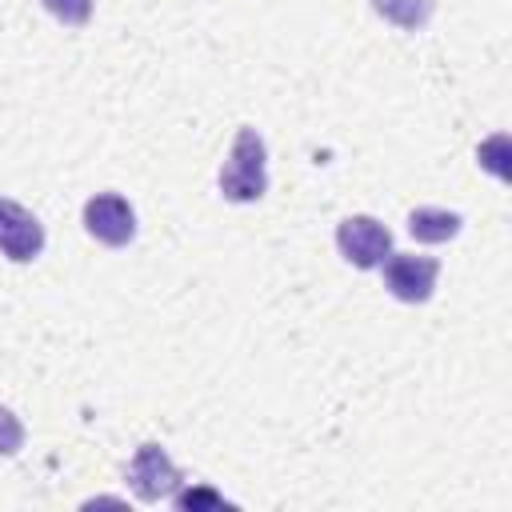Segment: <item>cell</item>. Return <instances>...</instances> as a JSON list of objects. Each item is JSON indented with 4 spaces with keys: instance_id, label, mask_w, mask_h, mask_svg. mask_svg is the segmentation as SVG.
<instances>
[{
    "instance_id": "obj_6",
    "label": "cell",
    "mask_w": 512,
    "mask_h": 512,
    "mask_svg": "<svg viewBox=\"0 0 512 512\" xmlns=\"http://www.w3.org/2000/svg\"><path fill=\"white\" fill-rule=\"evenodd\" d=\"M0 252L16 264H28L44 252V224L16 200L0 196Z\"/></svg>"
},
{
    "instance_id": "obj_4",
    "label": "cell",
    "mask_w": 512,
    "mask_h": 512,
    "mask_svg": "<svg viewBox=\"0 0 512 512\" xmlns=\"http://www.w3.org/2000/svg\"><path fill=\"white\" fill-rule=\"evenodd\" d=\"M128 488L144 504L168 500L180 488V468L168 460V452L160 444H140L136 456H132V464H128Z\"/></svg>"
},
{
    "instance_id": "obj_2",
    "label": "cell",
    "mask_w": 512,
    "mask_h": 512,
    "mask_svg": "<svg viewBox=\"0 0 512 512\" xmlns=\"http://www.w3.org/2000/svg\"><path fill=\"white\" fill-rule=\"evenodd\" d=\"M336 248L356 268H380L392 252V232L372 216H348L336 224Z\"/></svg>"
},
{
    "instance_id": "obj_12",
    "label": "cell",
    "mask_w": 512,
    "mask_h": 512,
    "mask_svg": "<svg viewBox=\"0 0 512 512\" xmlns=\"http://www.w3.org/2000/svg\"><path fill=\"white\" fill-rule=\"evenodd\" d=\"M500 152H504V136H496V140H492V144H488V148H484L480 156H500ZM484 164H488V168H492L496 176H504V168H500V160H484Z\"/></svg>"
},
{
    "instance_id": "obj_3",
    "label": "cell",
    "mask_w": 512,
    "mask_h": 512,
    "mask_svg": "<svg viewBox=\"0 0 512 512\" xmlns=\"http://www.w3.org/2000/svg\"><path fill=\"white\" fill-rule=\"evenodd\" d=\"M380 268H384V288L404 304H424L440 276V264L432 256H412V252H388Z\"/></svg>"
},
{
    "instance_id": "obj_9",
    "label": "cell",
    "mask_w": 512,
    "mask_h": 512,
    "mask_svg": "<svg viewBox=\"0 0 512 512\" xmlns=\"http://www.w3.org/2000/svg\"><path fill=\"white\" fill-rule=\"evenodd\" d=\"M60 24H68V28H80V24H88V16H92V0H40Z\"/></svg>"
},
{
    "instance_id": "obj_7",
    "label": "cell",
    "mask_w": 512,
    "mask_h": 512,
    "mask_svg": "<svg viewBox=\"0 0 512 512\" xmlns=\"http://www.w3.org/2000/svg\"><path fill=\"white\" fill-rule=\"evenodd\" d=\"M408 232L420 244H444V240H452L460 232V216L448 212V208H416L408 216Z\"/></svg>"
},
{
    "instance_id": "obj_1",
    "label": "cell",
    "mask_w": 512,
    "mask_h": 512,
    "mask_svg": "<svg viewBox=\"0 0 512 512\" xmlns=\"http://www.w3.org/2000/svg\"><path fill=\"white\" fill-rule=\"evenodd\" d=\"M268 152L256 128H240L232 140V152L220 168V192L232 204H252L268 192Z\"/></svg>"
},
{
    "instance_id": "obj_5",
    "label": "cell",
    "mask_w": 512,
    "mask_h": 512,
    "mask_svg": "<svg viewBox=\"0 0 512 512\" xmlns=\"http://www.w3.org/2000/svg\"><path fill=\"white\" fill-rule=\"evenodd\" d=\"M84 228L88 236H96L100 244L108 248H124L132 236H136V212L124 196L116 192H100L84 204Z\"/></svg>"
},
{
    "instance_id": "obj_10",
    "label": "cell",
    "mask_w": 512,
    "mask_h": 512,
    "mask_svg": "<svg viewBox=\"0 0 512 512\" xmlns=\"http://www.w3.org/2000/svg\"><path fill=\"white\" fill-rule=\"evenodd\" d=\"M24 448V424L12 408L0 404V456H16Z\"/></svg>"
},
{
    "instance_id": "obj_11",
    "label": "cell",
    "mask_w": 512,
    "mask_h": 512,
    "mask_svg": "<svg viewBox=\"0 0 512 512\" xmlns=\"http://www.w3.org/2000/svg\"><path fill=\"white\" fill-rule=\"evenodd\" d=\"M172 500H176V508H200V504H212V508H224V496L220 492H212V488H192V492H172Z\"/></svg>"
},
{
    "instance_id": "obj_8",
    "label": "cell",
    "mask_w": 512,
    "mask_h": 512,
    "mask_svg": "<svg viewBox=\"0 0 512 512\" xmlns=\"http://www.w3.org/2000/svg\"><path fill=\"white\" fill-rule=\"evenodd\" d=\"M372 8L396 28H424L432 16V0H372Z\"/></svg>"
}]
</instances>
